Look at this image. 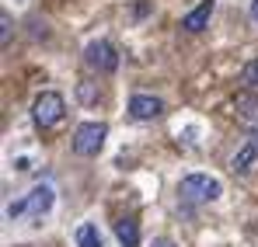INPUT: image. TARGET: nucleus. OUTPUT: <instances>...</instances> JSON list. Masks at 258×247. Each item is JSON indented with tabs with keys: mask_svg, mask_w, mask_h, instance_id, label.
I'll use <instances>...</instances> for the list:
<instances>
[{
	"mask_svg": "<svg viewBox=\"0 0 258 247\" xmlns=\"http://www.w3.org/2000/svg\"><path fill=\"white\" fill-rule=\"evenodd\" d=\"M150 247H174V240H168V237H157Z\"/></svg>",
	"mask_w": 258,
	"mask_h": 247,
	"instance_id": "obj_15",
	"label": "nucleus"
},
{
	"mask_svg": "<svg viewBox=\"0 0 258 247\" xmlns=\"http://www.w3.org/2000/svg\"><path fill=\"white\" fill-rule=\"evenodd\" d=\"M161 112H164V101L154 98V94H133V98H129V115H133L136 122H150V119H157Z\"/></svg>",
	"mask_w": 258,
	"mask_h": 247,
	"instance_id": "obj_6",
	"label": "nucleus"
},
{
	"mask_svg": "<svg viewBox=\"0 0 258 247\" xmlns=\"http://www.w3.org/2000/svg\"><path fill=\"white\" fill-rule=\"evenodd\" d=\"M251 18H255V25H258V0H251Z\"/></svg>",
	"mask_w": 258,
	"mask_h": 247,
	"instance_id": "obj_16",
	"label": "nucleus"
},
{
	"mask_svg": "<svg viewBox=\"0 0 258 247\" xmlns=\"http://www.w3.org/2000/svg\"><path fill=\"white\" fill-rule=\"evenodd\" d=\"M234 115H237V122L248 125L251 132L258 129V94L251 91H241L237 98H234Z\"/></svg>",
	"mask_w": 258,
	"mask_h": 247,
	"instance_id": "obj_7",
	"label": "nucleus"
},
{
	"mask_svg": "<svg viewBox=\"0 0 258 247\" xmlns=\"http://www.w3.org/2000/svg\"><path fill=\"white\" fill-rule=\"evenodd\" d=\"M105 136H108V125L105 122L77 125V132H74V153H77V157H94V153L105 146Z\"/></svg>",
	"mask_w": 258,
	"mask_h": 247,
	"instance_id": "obj_4",
	"label": "nucleus"
},
{
	"mask_svg": "<svg viewBox=\"0 0 258 247\" xmlns=\"http://www.w3.org/2000/svg\"><path fill=\"white\" fill-rule=\"evenodd\" d=\"M0 28H4V32H0V42H4V45H11V28H14V25H11V18H7V14L0 18Z\"/></svg>",
	"mask_w": 258,
	"mask_h": 247,
	"instance_id": "obj_14",
	"label": "nucleus"
},
{
	"mask_svg": "<svg viewBox=\"0 0 258 247\" xmlns=\"http://www.w3.org/2000/svg\"><path fill=\"white\" fill-rule=\"evenodd\" d=\"M241 80L248 84V87H255V91H258V59L244 63V70H241Z\"/></svg>",
	"mask_w": 258,
	"mask_h": 247,
	"instance_id": "obj_13",
	"label": "nucleus"
},
{
	"mask_svg": "<svg viewBox=\"0 0 258 247\" xmlns=\"http://www.w3.org/2000/svg\"><path fill=\"white\" fill-rule=\"evenodd\" d=\"M52 202H56V192H52L49 185H35L25 199H18V202H11V206H7V216H11V219H18V216H25V212H28V216L42 219L45 212L52 209Z\"/></svg>",
	"mask_w": 258,
	"mask_h": 247,
	"instance_id": "obj_2",
	"label": "nucleus"
},
{
	"mask_svg": "<svg viewBox=\"0 0 258 247\" xmlns=\"http://www.w3.org/2000/svg\"><path fill=\"white\" fill-rule=\"evenodd\" d=\"M84 63L91 70H98V73H112V70H119V52L112 49V42H105V39L87 42Z\"/></svg>",
	"mask_w": 258,
	"mask_h": 247,
	"instance_id": "obj_5",
	"label": "nucleus"
},
{
	"mask_svg": "<svg viewBox=\"0 0 258 247\" xmlns=\"http://www.w3.org/2000/svg\"><path fill=\"white\" fill-rule=\"evenodd\" d=\"M77 98H81L84 105H94V101L101 98V91H98V84H91V80H81V84H77Z\"/></svg>",
	"mask_w": 258,
	"mask_h": 247,
	"instance_id": "obj_12",
	"label": "nucleus"
},
{
	"mask_svg": "<svg viewBox=\"0 0 258 247\" xmlns=\"http://www.w3.org/2000/svg\"><path fill=\"white\" fill-rule=\"evenodd\" d=\"M213 7H216V0H203L196 11H188V14L181 18V28H185V32H192V35H199V32L210 25V14H213Z\"/></svg>",
	"mask_w": 258,
	"mask_h": 247,
	"instance_id": "obj_8",
	"label": "nucleus"
},
{
	"mask_svg": "<svg viewBox=\"0 0 258 247\" xmlns=\"http://www.w3.org/2000/svg\"><path fill=\"white\" fill-rule=\"evenodd\" d=\"M63 115H67V101H63V94H56V91H42V94L32 101V119H35L39 129L59 125Z\"/></svg>",
	"mask_w": 258,
	"mask_h": 247,
	"instance_id": "obj_3",
	"label": "nucleus"
},
{
	"mask_svg": "<svg viewBox=\"0 0 258 247\" xmlns=\"http://www.w3.org/2000/svg\"><path fill=\"white\" fill-rule=\"evenodd\" d=\"M255 143H258V129H255Z\"/></svg>",
	"mask_w": 258,
	"mask_h": 247,
	"instance_id": "obj_17",
	"label": "nucleus"
},
{
	"mask_svg": "<svg viewBox=\"0 0 258 247\" xmlns=\"http://www.w3.org/2000/svg\"><path fill=\"white\" fill-rule=\"evenodd\" d=\"M115 237H119V244H122V247H140V226H136L133 216L115 219Z\"/></svg>",
	"mask_w": 258,
	"mask_h": 247,
	"instance_id": "obj_10",
	"label": "nucleus"
},
{
	"mask_svg": "<svg viewBox=\"0 0 258 247\" xmlns=\"http://www.w3.org/2000/svg\"><path fill=\"white\" fill-rule=\"evenodd\" d=\"M74 240H77V247H105V237L98 233L94 223H81L77 233H74Z\"/></svg>",
	"mask_w": 258,
	"mask_h": 247,
	"instance_id": "obj_11",
	"label": "nucleus"
},
{
	"mask_svg": "<svg viewBox=\"0 0 258 247\" xmlns=\"http://www.w3.org/2000/svg\"><path fill=\"white\" fill-rule=\"evenodd\" d=\"M255 160H258V143H244V146L230 157V171H234L237 178H248L251 167H255Z\"/></svg>",
	"mask_w": 258,
	"mask_h": 247,
	"instance_id": "obj_9",
	"label": "nucleus"
},
{
	"mask_svg": "<svg viewBox=\"0 0 258 247\" xmlns=\"http://www.w3.org/2000/svg\"><path fill=\"white\" fill-rule=\"evenodd\" d=\"M178 195H181V202H192V206H199V202H213L223 195V185L210 178V174H185L181 181H178Z\"/></svg>",
	"mask_w": 258,
	"mask_h": 247,
	"instance_id": "obj_1",
	"label": "nucleus"
}]
</instances>
